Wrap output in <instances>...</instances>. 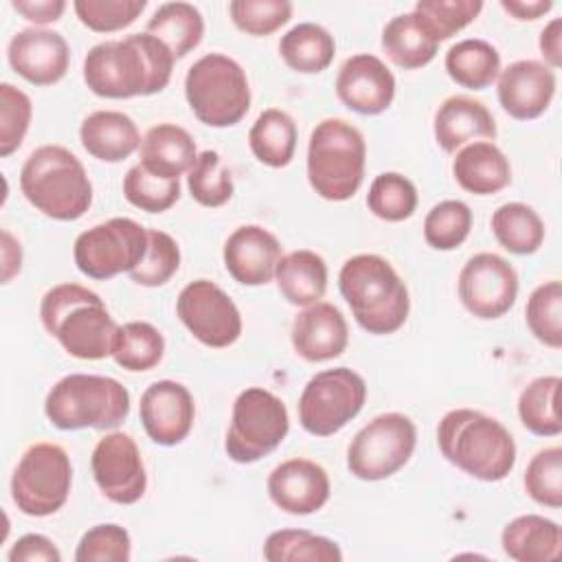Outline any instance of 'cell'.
<instances>
[{"label":"cell","instance_id":"1","mask_svg":"<svg viewBox=\"0 0 562 562\" xmlns=\"http://www.w3.org/2000/svg\"><path fill=\"white\" fill-rule=\"evenodd\" d=\"M176 57L154 35L132 33L94 44L83 59V81L97 97L132 99L165 90Z\"/></svg>","mask_w":562,"mask_h":562},{"label":"cell","instance_id":"2","mask_svg":"<svg viewBox=\"0 0 562 562\" xmlns=\"http://www.w3.org/2000/svg\"><path fill=\"white\" fill-rule=\"evenodd\" d=\"M44 329L79 360L112 356L119 327L103 299L79 283L53 285L40 303Z\"/></svg>","mask_w":562,"mask_h":562},{"label":"cell","instance_id":"3","mask_svg":"<svg viewBox=\"0 0 562 562\" xmlns=\"http://www.w3.org/2000/svg\"><path fill=\"white\" fill-rule=\"evenodd\" d=\"M441 454L465 474L496 483L516 465V441L496 419L474 408L448 411L437 426Z\"/></svg>","mask_w":562,"mask_h":562},{"label":"cell","instance_id":"4","mask_svg":"<svg viewBox=\"0 0 562 562\" xmlns=\"http://www.w3.org/2000/svg\"><path fill=\"white\" fill-rule=\"evenodd\" d=\"M338 288L356 323L369 334H393L408 318V288L391 261L380 255L349 257L338 272Z\"/></svg>","mask_w":562,"mask_h":562},{"label":"cell","instance_id":"5","mask_svg":"<svg viewBox=\"0 0 562 562\" xmlns=\"http://www.w3.org/2000/svg\"><path fill=\"white\" fill-rule=\"evenodd\" d=\"M20 189L31 206L57 222L79 220L92 204V184L81 160L61 145H42L20 169Z\"/></svg>","mask_w":562,"mask_h":562},{"label":"cell","instance_id":"6","mask_svg":"<svg viewBox=\"0 0 562 562\" xmlns=\"http://www.w3.org/2000/svg\"><path fill=\"white\" fill-rule=\"evenodd\" d=\"M367 143L362 132L345 119H323L307 143V180L316 195L345 202L364 180Z\"/></svg>","mask_w":562,"mask_h":562},{"label":"cell","instance_id":"7","mask_svg":"<svg viewBox=\"0 0 562 562\" xmlns=\"http://www.w3.org/2000/svg\"><path fill=\"white\" fill-rule=\"evenodd\" d=\"M44 413L59 430H110L130 415V393L110 375L70 373L50 386Z\"/></svg>","mask_w":562,"mask_h":562},{"label":"cell","instance_id":"8","mask_svg":"<svg viewBox=\"0 0 562 562\" xmlns=\"http://www.w3.org/2000/svg\"><path fill=\"white\" fill-rule=\"evenodd\" d=\"M184 97L195 119L209 127H231L250 110L246 70L228 55H202L187 70Z\"/></svg>","mask_w":562,"mask_h":562},{"label":"cell","instance_id":"9","mask_svg":"<svg viewBox=\"0 0 562 562\" xmlns=\"http://www.w3.org/2000/svg\"><path fill=\"white\" fill-rule=\"evenodd\" d=\"M290 430V415L281 397L250 386L233 402L224 450L235 463H255L274 452Z\"/></svg>","mask_w":562,"mask_h":562},{"label":"cell","instance_id":"10","mask_svg":"<svg viewBox=\"0 0 562 562\" xmlns=\"http://www.w3.org/2000/svg\"><path fill=\"white\" fill-rule=\"evenodd\" d=\"M70 485L68 452L57 443L40 441L22 452L11 476V498L22 514L44 518L66 505Z\"/></svg>","mask_w":562,"mask_h":562},{"label":"cell","instance_id":"11","mask_svg":"<svg viewBox=\"0 0 562 562\" xmlns=\"http://www.w3.org/2000/svg\"><path fill=\"white\" fill-rule=\"evenodd\" d=\"M415 443L417 428L408 415L382 413L353 435L347 468L360 481H384L408 463Z\"/></svg>","mask_w":562,"mask_h":562},{"label":"cell","instance_id":"12","mask_svg":"<svg viewBox=\"0 0 562 562\" xmlns=\"http://www.w3.org/2000/svg\"><path fill=\"white\" fill-rule=\"evenodd\" d=\"M367 382L349 369H325L307 380L299 397V422L314 437L342 430L364 406Z\"/></svg>","mask_w":562,"mask_h":562},{"label":"cell","instance_id":"13","mask_svg":"<svg viewBox=\"0 0 562 562\" xmlns=\"http://www.w3.org/2000/svg\"><path fill=\"white\" fill-rule=\"evenodd\" d=\"M147 252V228L130 217H112L77 235L75 266L81 274L105 281L132 272Z\"/></svg>","mask_w":562,"mask_h":562},{"label":"cell","instance_id":"14","mask_svg":"<svg viewBox=\"0 0 562 562\" xmlns=\"http://www.w3.org/2000/svg\"><path fill=\"white\" fill-rule=\"evenodd\" d=\"M176 312L193 338L206 347L224 349L241 336V314L235 301L209 279L187 283L178 294Z\"/></svg>","mask_w":562,"mask_h":562},{"label":"cell","instance_id":"15","mask_svg":"<svg viewBox=\"0 0 562 562\" xmlns=\"http://www.w3.org/2000/svg\"><path fill=\"white\" fill-rule=\"evenodd\" d=\"M457 290L463 307L472 316L483 321L501 318L516 303L518 272L496 252H476L463 263Z\"/></svg>","mask_w":562,"mask_h":562},{"label":"cell","instance_id":"16","mask_svg":"<svg viewBox=\"0 0 562 562\" xmlns=\"http://www.w3.org/2000/svg\"><path fill=\"white\" fill-rule=\"evenodd\" d=\"M90 468L101 494L116 505H134L147 490V472L136 441L121 430L97 441Z\"/></svg>","mask_w":562,"mask_h":562},{"label":"cell","instance_id":"17","mask_svg":"<svg viewBox=\"0 0 562 562\" xmlns=\"http://www.w3.org/2000/svg\"><path fill=\"white\" fill-rule=\"evenodd\" d=\"M138 415L154 443L176 446L184 441L193 428L195 402L184 384L176 380H158L143 391Z\"/></svg>","mask_w":562,"mask_h":562},{"label":"cell","instance_id":"18","mask_svg":"<svg viewBox=\"0 0 562 562\" xmlns=\"http://www.w3.org/2000/svg\"><path fill=\"white\" fill-rule=\"evenodd\" d=\"M11 68L33 86H53L61 81L70 66V46L66 37L50 29H22L7 48Z\"/></svg>","mask_w":562,"mask_h":562},{"label":"cell","instance_id":"19","mask_svg":"<svg viewBox=\"0 0 562 562\" xmlns=\"http://www.w3.org/2000/svg\"><path fill=\"white\" fill-rule=\"evenodd\" d=\"M336 94L351 112L375 116L393 103L395 77L380 57L358 53L340 66L336 75Z\"/></svg>","mask_w":562,"mask_h":562},{"label":"cell","instance_id":"20","mask_svg":"<svg viewBox=\"0 0 562 562\" xmlns=\"http://www.w3.org/2000/svg\"><path fill=\"white\" fill-rule=\"evenodd\" d=\"M268 496L285 514L310 516L318 512L331 494L327 470L310 459H288L268 474Z\"/></svg>","mask_w":562,"mask_h":562},{"label":"cell","instance_id":"21","mask_svg":"<svg viewBox=\"0 0 562 562\" xmlns=\"http://www.w3.org/2000/svg\"><path fill=\"white\" fill-rule=\"evenodd\" d=\"M498 103L516 121L544 114L555 94V72L536 59H518L498 75Z\"/></svg>","mask_w":562,"mask_h":562},{"label":"cell","instance_id":"22","mask_svg":"<svg viewBox=\"0 0 562 562\" xmlns=\"http://www.w3.org/2000/svg\"><path fill=\"white\" fill-rule=\"evenodd\" d=\"M226 272L241 285H266L274 279L281 255L279 239L259 224L237 226L222 250Z\"/></svg>","mask_w":562,"mask_h":562},{"label":"cell","instance_id":"23","mask_svg":"<svg viewBox=\"0 0 562 562\" xmlns=\"http://www.w3.org/2000/svg\"><path fill=\"white\" fill-rule=\"evenodd\" d=\"M292 347L307 362H325L338 358L349 342V327L342 312L318 301L303 307L292 323Z\"/></svg>","mask_w":562,"mask_h":562},{"label":"cell","instance_id":"24","mask_svg":"<svg viewBox=\"0 0 562 562\" xmlns=\"http://www.w3.org/2000/svg\"><path fill=\"white\" fill-rule=\"evenodd\" d=\"M432 132L437 145L446 154H454L476 138L494 140L496 121L485 103L465 94H452L439 103Z\"/></svg>","mask_w":562,"mask_h":562},{"label":"cell","instance_id":"25","mask_svg":"<svg viewBox=\"0 0 562 562\" xmlns=\"http://www.w3.org/2000/svg\"><path fill=\"white\" fill-rule=\"evenodd\" d=\"M79 140L101 162H121L140 149V132L132 116L119 110H97L81 121Z\"/></svg>","mask_w":562,"mask_h":562},{"label":"cell","instance_id":"26","mask_svg":"<svg viewBox=\"0 0 562 562\" xmlns=\"http://www.w3.org/2000/svg\"><path fill=\"white\" fill-rule=\"evenodd\" d=\"M457 184L474 195H492L509 187V158L492 140H474L463 145L452 160Z\"/></svg>","mask_w":562,"mask_h":562},{"label":"cell","instance_id":"27","mask_svg":"<svg viewBox=\"0 0 562 562\" xmlns=\"http://www.w3.org/2000/svg\"><path fill=\"white\" fill-rule=\"evenodd\" d=\"M198 158L193 136L176 123L154 125L140 143V167L151 176L178 180Z\"/></svg>","mask_w":562,"mask_h":562},{"label":"cell","instance_id":"28","mask_svg":"<svg viewBox=\"0 0 562 562\" xmlns=\"http://www.w3.org/2000/svg\"><path fill=\"white\" fill-rule=\"evenodd\" d=\"M501 547L516 562H547L560 555L562 531L551 518L525 514L503 527Z\"/></svg>","mask_w":562,"mask_h":562},{"label":"cell","instance_id":"29","mask_svg":"<svg viewBox=\"0 0 562 562\" xmlns=\"http://www.w3.org/2000/svg\"><path fill=\"white\" fill-rule=\"evenodd\" d=\"M382 50L386 57L404 68L415 70L430 64L439 50V42L419 18V13H402L386 22L382 29Z\"/></svg>","mask_w":562,"mask_h":562},{"label":"cell","instance_id":"30","mask_svg":"<svg viewBox=\"0 0 562 562\" xmlns=\"http://www.w3.org/2000/svg\"><path fill=\"white\" fill-rule=\"evenodd\" d=\"M274 281L288 303L307 307L318 303L327 292V263L314 250H292L279 259Z\"/></svg>","mask_w":562,"mask_h":562},{"label":"cell","instance_id":"31","mask_svg":"<svg viewBox=\"0 0 562 562\" xmlns=\"http://www.w3.org/2000/svg\"><path fill=\"white\" fill-rule=\"evenodd\" d=\"M279 55L294 72L316 75L327 70L334 61L336 42L325 26L301 22L281 35Z\"/></svg>","mask_w":562,"mask_h":562},{"label":"cell","instance_id":"32","mask_svg":"<svg viewBox=\"0 0 562 562\" xmlns=\"http://www.w3.org/2000/svg\"><path fill=\"white\" fill-rule=\"evenodd\" d=\"M296 138L299 132L294 119L279 108L263 110L248 132V145L252 156L261 165L272 169H281L292 162L296 151Z\"/></svg>","mask_w":562,"mask_h":562},{"label":"cell","instance_id":"33","mask_svg":"<svg viewBox=\"0 0 562 562\" xmlns=\"http://www.w3.org/2000/svg\"><path fill=\"white\" fill-rule=\"evenodd\" d=\"M443 66L454 83L468 90H483L501 75V53L487 40L468 37L448 48Z\"/></svg>","mask_w":562,"mask_h":562},{"label":"cell","instance_id":"34","mask_svg":"<svg viewBox=\"0 0 562 562\" xmlns=\"http://www.w3.org/2000/svg\"><path fill=\"white\" fill-rule=\"evenodd\" d=\"M145 31L158 37L176 59H182L200 46L204 37V18L200 9L189 2H165L154 11Z\"/></svg>","mask_w":562,"mask_h":562},{"label":"cell","instance_id":"35","mask_svg":"<svg viewBox=\"0 0 562 562\" xmlns=\"http://www.w3.org/2000/svg\"><path fill=\"white\" fill-rule=\"evenodd\" d=\"M496 241L512 255H533L544 241L540 215L522 202L501 204L490 220Z\"/></svg>","mask_w":562,"mask_h":562},{"label":"cell","instance_id":"36","mask_svg":"<svg viewBox=\"0 0 562 562\" xmlns=\"http://www.w3.org/2000/svg\"><path fill=\"white\" fill-rule=\"evenodd\" d=\"M560 375H540L531 380L518 395L520 424L538 437H558L562 422L558 415Z\"/></svg>","mask_w":562,"mask_h":562},{"label":"cell","instance_id":"37","mask_svg":"<svg viewBox=\"0 0 562 562\" xmlns=\"http://www.w3.org/2000/svg\"><path fill=\"white\" fill-rule=\"evenodd\" d=\"M263 558L268 562H340L342 551L327 536L307 529H279L266 538Z\"/></svg>","mask_w":562,"mask_h":562},{"label":"cell","instance_id":"38","mask_svg":"<svg viewBox=\"0 0 562 562\" xmlns=\"http://www.w3.org/2000/svg\"><path fill=\"white\" fill-rule=\"evenodd\" d=\"M165 356L162 334L145 321H132L119 327L112 358L125 371H149Z\"/></svg>","mask_w":562,"mask_h":562},{"label":"cell","instance_id":"39","mask_svg":"<svg viewBox=\"0 0 562 562\" xmlns=\"http://www.w3.org/2000/svg\"><path fill=\"white\" fill-rule=\"evenodd\" d=\"M187 187L191 198L206 209L226 204L235 191L233 173L215 149H204L198 154L193 167L187 173Z\"/></svg>","mask_w":562,"mask_h":562},{"label":"cell","instance_id":"40","mask_svg":"<svg viewBox=\"0 0 562 562\" xmlns=\"http://www.w3.org/2000/svg\"><path fill=\"white\" fill-rule=\"evenodd\" d=\"M525 321L538 342L562 347V285L558 279L540 283L527 299Z\"/></svg>","mask_w":562,"mask_h":562},{"label":"cell","instance_id":"41","mask_svg":"<svg viewBox=\"0 0 562 562\" xmlns=\"http://www.w3.org/2000/svg\"><path fill=\"white\" fill-rule=\"evenodd\" d=\"M367 206L384 222H404L417 209V189L406 176L384 171L373 178L367 193Z\"/></svg>","mask_w":562,"mask_h":562},{"label":"cell","instance_id":"42","mask_svg":"<svg viewBox=\"0 0 562 562\" xmlns=\"http://www.w3.org/2000/svg\"><path fill=\"white\" fill-rule=\"evenodd\" d=\"M472 231V211L461 200H441L424 217V239L435 250H454Z\"/></svg>","mask_w":562,"mask_h":562},{"label":"cell","instance_id":"43","mask_svg":"<svg viewBox=\"0 0 562 562\" xmlns=\"http://www.w3.org/2000/svg\"><path fill=\"white\" fill-rule=\"evenodd\" d=\"M180 268V246L178 241L158 228L147 231V252L140 263L130 272V279L145 288H160Z\"/></svg>","mask_w":562,"mask_h":562},{"label":"cell","instance_id":"44","mask_svg":"<svg viewBox=\"0 0 562 562\" xmlns=\"http://www.w3.org/2000/svg\"><path fill=\"white\" fill-rule=\"evenodd\" d=\"M522 483L538 505L558 509L562 505V448L551 446L536 452L527 463Z\"/></svg>","mask_w":562,"mask_h":562},{"label":"cell","instance_id":"45","mask_svg":"<svg viewBox=\"0 0 562 562\" xmlns=\"http://www.w3.org/2000/svg\"><path fill=\"white\" fill-rule=\"evenodd\" d=\"M125 200L147 213L169 211L180 198V180H165L151 176L140 165H134L123 178Z\"/></svg>","mask_w":562,"mask_h":562},{"label":"cell","instance_id":"46","mask_svg":"<svg viewBox=\"0 0 562 562\" xmlns=\"http://www.w3.org/2000/svg\"><path fill=\"white\" fill-rule=\"evenodd\" d=\"M426 22L435 40L441 44L463 31L483 11L481 0H419L413 9Z\"/></svg>","mask_w":562,"mask_h":562},{"label":"cell","instance_id":"47","mask_svg":"<svg viewBox=\"0 0 562 562\" xmlns=\"http://www.w3.org/2000/svg\"><path fill=\"white\" fill-rule=\"evenodd\" d=\"M233 24L255 37L279 31L292 18V2L288 0H233L228 4Z\"/></svg>","mask_w":562,"mask_h":562},{"label":"cell","instance_id":"48","mask_svg":"<svg viewBox=\"0 0 562 562\" xmlns=\"http://www.w3.org/2000/svg\"><path fill=\"white\" fill-rule=\"evenodd\" d=\"M145 0H75L72 9L83 26L94 33H114L127 29L143 11Z\"/></svg>","mask_w":562,"mask_h":562},{"label":"cell","instance_id":"49","mask_svg":"<svg viewBox=\"0 0 562 562\" xmlns=\"http://www.w3.org/2000/svg\"><path fill=\"white\" fill-rule=\"evenodd\" d=\"M33 103L29 94L13 83H0V156H11L29 132Z\"/></svg>","mask_w":562,"mask_h":562},{"label":"cell","instance_id":"50","mask_svg":"<svg viewBox=\"0 0 562 562\" xmlns=\"http://www.w3.org/2000/svg\"><path fill=\"white\" fill-rule=\"evenodd\" d=\"M132 558V540L125 527L103 522L90 527L75 551L77 562H127Z\"/></svg>","mask_w":562,"mask_h":562},{"label":"cell","instance_id":"51","mask_svg":"<svg viewBox=\"0 0 562 562\" xmlns=\"http://www.w3.org/2000/svg\"><path fill=\"white\" fill-rule=\"evenodd\" d=\"M7 558L9 562H59L61 553L50 538L42 533H26L15 540Z\"/></svg>","mask_w":562,"mask_h":562},{"label":"cell","instance_id":"52","mask_svg":"<svg viewBox=\"0 0 562 562\" xmlns=\"http://www.w3.org/2000/svg\"><path fill=\"white\" fill-rule=\"evenodd\" d=\"M11 7L35 24H50L61 18L68 4L64 0H11Z\"/></svg>","mask_w":562,"mask_h":562},{"label":"cell","instance_id":"53","mask_svg":"<svg viewBox=\"0 0 562 562\" xmlns=\"http://www.w3.org/2000/svg\"><path fill=\"white\" fill-rule=\"evenodd\" d=\"M540 53L544 57V64L555 70L562 66V20L553 18L542 31L538 40Z\"/></svg>","mask_w":562,"mask_h":562},{"label":"cell","instance_id":"54","mask_svg":"<svg viewBox=\"0 0 562 562\" xmlns=\"http://www.w3.org/2000/svg\"><path fill=\"white\" fill-rule=\"evenodd\" d=\"M501 7L516 20H538L553 9L551 0H501Z\"/></svg>","mask_w":562,"mask_h":562},{"label":"cell","instance_id":"55","mask_svg":"<svg viewBox=\"0 0 562 562\" xmlns=\"http://www.w3.org/2000/svg\"><path fill=\"white\" fill-rule=\"evenodd\" d=\"M22 268V246L20 241L4 228L2 231V283H9Z\"/></svg>","mask_w":562,"mask_h":562}]
</instances>
